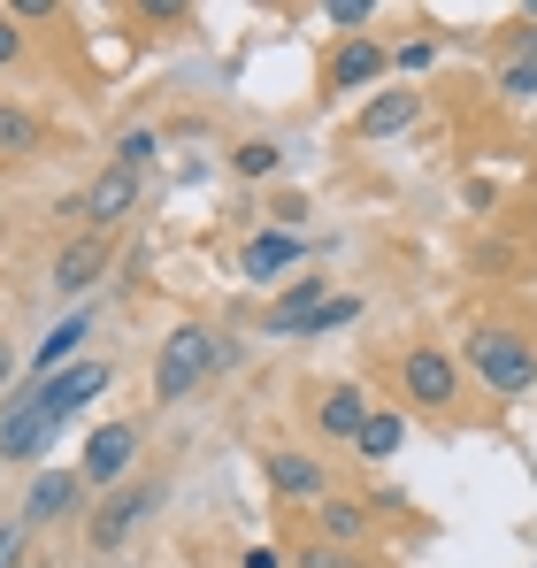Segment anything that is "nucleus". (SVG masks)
Instances as JSON below:
<instances>
[{"label": "nucleus", "mask_w": 537, "mask_h": 568, "mask_svg": "<svg viewBox=\"0 0 537 568\" xmlns=\"http://www.w3.org/2000/svg\"><path fill=\"white\" fill-rule=\"evenodd\" d=\"M78 507H85V476L54 469V476L31 484V499H23V530H31V523H54V515H78Z\"/></svg>", "instance_id": "10"}, {"label": "nucleus", "mask_w": 537, "mask_h": 568, "mask_svg": "<svg viewBox=\"0 0 537 568\" xmlns=\"http://www.w3.org/2000/svg\"><path fill=\"white\" fill-rule=\"evenodd\" d=\"M215 369V338L200 331V323H184L162 338V362H154V399H192L200 384Z\"/></svg>", "instance_id": "2"}, {"label": "nucleus", "mask_w": 537, "mask_h": 568, "mask_svg": "<svg viewBox=\"0 0 537 568\" xmlns=\"http://www.w3.org/2000/svg\"><path fill=\"white\" fill-rule=\"evenodd\" d=\"M499 93L507 100H537V62H507V70H499Z\"/></svg>", "instance_id": "21"}, {"label": "nucleus", "mask_w": 537, "mask_h": 568, "mask_svg": "<svg viewBox=\"0 0 537 568\" xmlns=\"http://www.w3.org/2000/svg\"><path fill=\"white\" fill-rule=\"evenodd\" d=\"M354 315H361V300H331V307L315 315V331H338V323H354Z\"/></svg>", "instance_id": "26"}, {"label": "nucleus", "mask_w": 537, "mask_h": 568, "mask_svg": "<svg viewBox=\"0 0 537 568\" xmlns=\"http://www.w3.org/2000/svg\"><path fill=\"white\" fill-rule=\"evenodd\" d=\"M146 507H154V491H123V499H108V507H100V523H92V546H100V554H115V546L139 530V515H146Z\"/></svg>", "instance_id": "13"}, {"label": "nucleus", "mask_w": 537, "mask_h": 568, "mask_svg": "<svg viewBox=\"0 0 537 568\" xmlns=\"http://www.w3.org/2000/svg\"><path fill=\"white\" fill-rule=\"evenodd\" d=\"M115 162H123V170H146V162H154V131H131V139L115 146Z\"/></svg>", "instance_id": "23"}, {"label": "nucleus", "mask_w": 537, "mask_h": 568, "mask_svg": "<svg viewBox=\"0 0 537 568\" xmlns=\"http://www.w3.org/2000/svg\"><path fill=\"white\" fill-rule=\"evenodd\" d=\"M368 415H376V407H368L361 384H331V392H323V430H331V438H361Z\"/></svg>", "instance_id": "14"}, {"label": "nucleus", "mask_w": 537, "mask_h": 568, "mask_svg": "<svg viewBox=\"0 0 537 568\" xmlns=\"http://www.w3.org/2000/svg\"><path fill=\"white\" fill-rule=\"evenodd\" d=\"M331 307V292H323V277H300L276 307L262 315V338H300V331H315V315Z\"/></svg>", "instance_id": "7"}, {"label": "nucleus", "mask_w": 537, "mask_h": 568, "mask_svg": "<svg viewBox=\"0 0 537 568\" xmlns=\"http://www.w3.org/2000/svg\"><path fill=\"white\" fill-rule=\"evenodd\" d=\"M415 115H423V93L415 85H392V93H376L361 108V139H399Z\"/></svg>", "instance_id": "11"}, {"label": "nucleus", "mask_w": 537, "mask_h": 568, "mask_svg": "<svg viewBox=\"0 0 537 568\" xmlns=\"http://www.w3.org/2000/svg\"><path fill=\"white\" fill-rule=\"evenodd\" d=\"M315 523H323V538H331L338 554L368 538V507H361V499H323V515H315Z\"/></svg>", "instance_id": "17"}, {"label": "nucleus", "mask_w": 537, "mask_h": 568, "mask_svg": "<svg viewBox=\"0 0 537 568\" xmlns=\"http://www.w3.org/2000/svg\"><path fill=\"white\" fill-rule=\"evenodd\" d=\"M361 454H368V462H392V454H399V446H407V423H399V415H384V407H376V415H368V423H361V438H354Z\"/></svg>", "instance_id": "18"}, {"label": "nucleus", "mask_w": 537, "mask_h": 568, "mask_svg": "<svg viewBox=\"0 0 537 568\" xmlns=\"http://www.w3.org/2000/svg\"><path fill=\"white\" fill-rule=\"evenodd\" d=\"M231 162H239L246 178H268V170H276V146H268V139H246V146H239Z\"/></svg>", "instance_id": "22"}, {"label": "nucleus", "mask_w": 537, "mask_h": 568, "mask_svg": "<svg viewBox=\"0 0 537 568\" xmlns=\"http://www.w3.org/2000/svg\"><path fill=\"white\" fill-rule=\"evenodd\" d=\"M268 484H276L284 499H323V462H307V454H268Z\"/></svg>", "instance_id": "15"}, {"label": "nucleus", "mask_w": 537, "mask_h": 568, "mask_svg": "<svg viewBox=\"0 0 537 568\" xmlns=\"http://www.w3.org/2000/svg\"><path fill=\"white\" fill-rule=\"evenodd\" d=\"M323 16H331V23H368V16H376V0H331Z\"/></svg>", "instance_id": "25"}, {"label": "nucleus", "mask_w": 537, "mask_h": 568, "mask_svg": "<svg viewBox=\"0 0 537 568\" xmlns=\"http://www.w3.org/2000/svg\"><path fill=\"white\" fill-rule=\"evenodd\" d=\"M384 62H392V54H384L376 39H346V47L331 54V93H361V85H376Z\"/></svg>", "instance_id": "12"}, {"label": "nucleus", "mask_w": 537, "mask_h": 568, "mask_svg": "<svg viewBox=\"0 0 537 568\" xmlns=\"http://www.w3.org/2000/svg\"><path fill=\"white\" fill-rule=\"evenodd\" d=\"M100 392H108V362H70L62 377L39 384V399L54 407V423H70V415H78L85 399H100Z\"/></svg>", "instance_id": "8"}, {"label": "nucleus", "mask_w": 537, "mask_h": 568, "mask_svg": "<svg viewBox=\"0 0 537 568\" xmlns=\"http://www.w3.org/2000/svg\"><path fill=\"white\" fill-rule=\"evenodd\" d=\"M468 369L492 384L499 399H523L537 384V346L523 338V331H507V323H484L476 338H468Z\"/></svg>", "instance_id": "1"}, {"label": "nucleus", "mask_w": 537, "mask_h": 568, "mask_svg": "<svg viewBox=\"0 0 537 568\" xmlns=\"http://www.w3.org/2000/svg\"><path fill=\"white\" fill-rule=\"evenodd\" d=\"M100 270H108V239H100V231H85V239H70V246L54 254V292L70 300V292L100 284Z\"/></svg>", "instance_id": "9"}, {"label": "nucleus", "mask_w": 537, "mask_h": 568, "mask_svg": "<svg viewBox=\"0 0 537 568\" xmlns=\"http://www.w3.org/2000/svg\"><path fill=\"white\" fill-rule=\"evenodd\" d=\"M16 54H23V31H16V23L0 16V62H16Z\"/></svg>", "instance_id": "29"}, {"label": "nucleus", "mask_w": 537, "mask_h": 568, "mask_svg": "<svg viewBox=\"0 0 537 568\" xmlns=\"http://www.w3.org/2000/svg\"><path fill=\"white\" fill-rule=\"evenodd\" d=\"M399 392L415 399V407H453L460 399V369H453V354H438V346H415L407 362H399Z\"/></svg>", "instance_id": "4"}, {"label": "nucleus", "mask_w": 537, "mask_h": 568, "mask_svg": "<svg viewBox=\"0 0 537 568\" xmlns=\"http://www.w3.org/2000/svg\"><path fill=\"white\" fill-rule=\"evenodd\" d=\"M131 207H139V170H123V162H115V170H100V178H92V192L78 200V215H85L92 231H108V223H123Z\"/></svg>", "instance_id": "5"}, {"label": "nucleus", "mask_w": 537, "mask_h": 568, "mask_svg": "<svg viewBox=\"0 0 537 568\" xmlns=\"http://www.w3.org/2000/svg\"><path fill=\"white\" fill-rule=\"evenodd\" d=\"M16 369H23V354H8V346H0V392L16 384Z\"/></svg>", "instance_id": "30"}, {"label": "nucleus", "mask_w": 537, "mask_h": 568, "mask_svg": "<svg viewBox=\"0 0 537 568\" xmlns=\"http://www.w3.org/2000/svg\"><path fill=\"white\" fill-rule=\"evenodd\" d=\"M300 568H354V561H346L338 546H307V554H300Z\"/></svg>", "instance_id": "28"}, {"label": "nucleus", "mask_w": 537, "mask_h": 568, "mask_svg": "<svg viewBox=\"0 0 537 568\" xmlns=\"http://www.w3.org/2000/svg\"><path fill=\"white\" fill-rule=\"evenodd\" d=\"M0 568H23V523L0 530Z\"/></svg>", "instance_id": "27"}, {"label": "nucleus", "mask_w": 537, "mask_h": 568, "mask_svg": "<svg viewBox=\"0 0 537 568\" xmlns=\"http://www.w3.org/2000/svg\"><path fill=\"white\" fill-rule=\"evenodd\" d=\"M239 568H276V554H268V546H246V561Z\"/></svg>", "instance_id": "31"}, {"label": "nucleus", "mask_w": 537, "mask_h": 568, "mask_svg": "<svg viewBox=\"0 0 537 568\" xmlns=\"http://www.w3.org/2000/svg\"><path fill=\"white\" fill-rule=\"evenodd\" d=\"M139 462V423H100L85 446V484H115V476H131Z\"/></svg>", "instance_id": "6"}, {"label": "nucleus", "mask_w": 537, "mask_h": 568, "mask_svg": "<svg viewBox=\"0 0 537 568\" xmlns=\"http://www.w3.org/2000/svg\"><path fill=\"white\" fill-rule=\"evenodd\" d=\"M300 254H307V246H300L292 231H262V239L246 246V277H276V270H292Z\"/></svg>", "instance_id": "16"}, {"label": "nucleus", "mask_w": 537, "mask_h": 568, "mask_svg": "<svg viewBox=\"0 0 537 568\" xmlns=\"http://www.w3.org/2000/svg\"><path fill=\"white\" fill-rule=\"evenodd\" d=\"M78 338H85V315H62V323L39 338V354H31V362H39V369H54L62 354H78Z\"/></svg>", "instance_id": "19"}, {"label": "nucleus", "mask_w": 537, "mask_h": 568, "mask_svg": "<svg viewBox=\"0 0 537 568\" xmlns=\"http://www.w3.org/2000/svg\"><path fill=\"white\" fill-rule=\"evenodd\" d=\"M54 407L39 399V392H23V399H8L0 407V462H39L47 446H54Z\"/></svg>", "instance_id": "3"}, {"label": "nucleus", "mask_w": 537, "mask_h": 568, "mask_svg": "<svg viewBox=\"0 0 537 568\" xmlns=\"http://www.w3.org/2000/svg\"><path fill=\"white\" fill-rule=\"evenodd\" d=\"M430 62H438V39H407L399 47V70H430Z\"/></svg>", "instance_id": "24"}, {"label": "nucleus", "mask_w": 537, "mask_h": 568, "mask_svg": "<svg viewBox=\"0 0 537 568\" xmlns=\"http://www.w3.org/2000/svg\"><path fill=\"white\" fill-rule=\"evenodd\" d=\"M0 154H39V123L8 100H0Z\"/></svg>", "instance_id": "20"}]
</instances>
